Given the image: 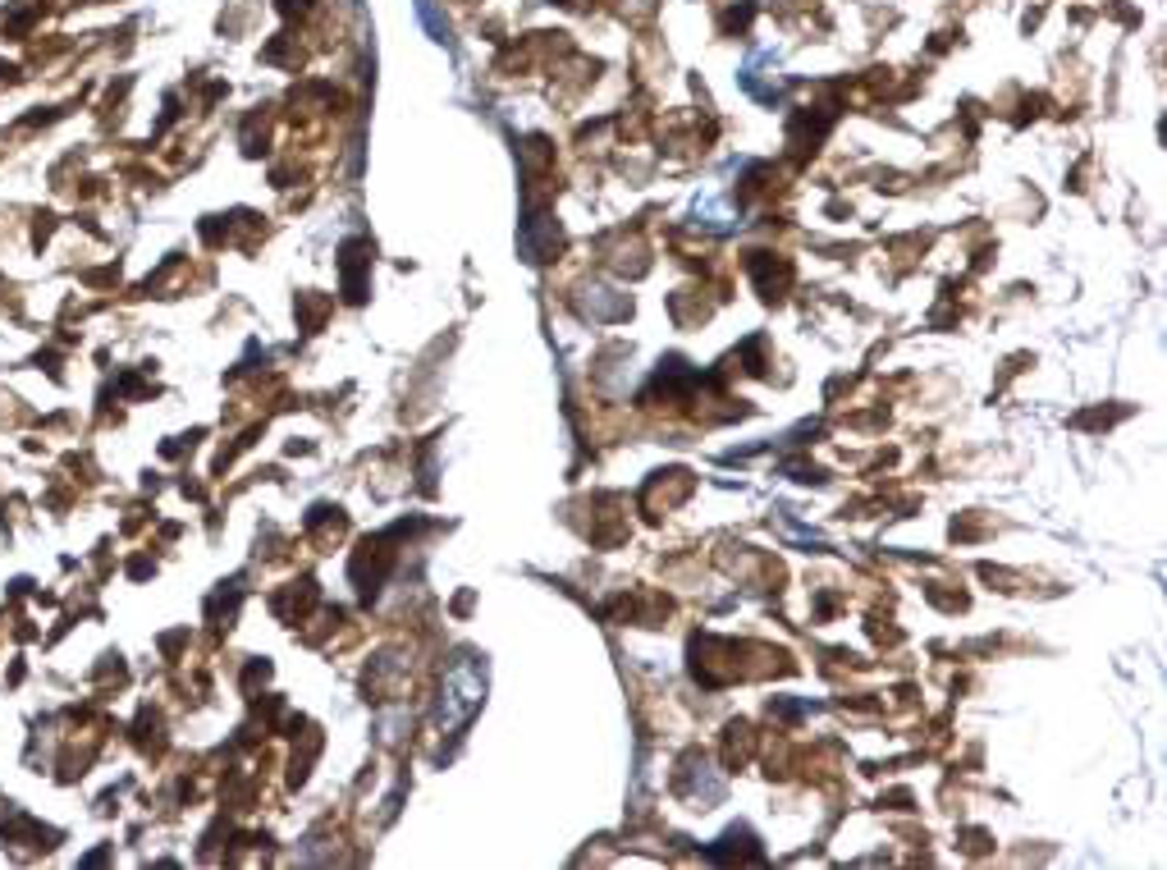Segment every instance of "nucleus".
<instances>
[{
    "mask_svg": "<svg viewBox=\"0 0 1167 870\" xmlns=\"http://www.w3.org/2000/svg\"><path fill=\"white\" fill-rule=\"evenodd\" d=\"M696 216H705V225L719 229V234H724V229H733V220H737L733 211L719 202V197H705V202H696Z\"/></svg>",
    "mask_w": 1167,
    "mask_h": 870,
    "instance_id": "obj_2",
    "label": "nucleus"
},
{
    "mask_svg": "<svg viewBox=\"0 0 1167 870\" xmlns=\"http://www.w3.org/2000/svg\"><path fill=\"white\" fill-rule=\"evenodd\" d=\"M417 14H422V23L431 28V37L435 42H444L449 37V23L440 19V10H435V0H417Z\"/></svg>",
    "mask_w": 1167,
    "mask_h": 870,
    "instance_id": "obj_3",
    "label": "nucleus"
},
{
    "mask_svg": "<svg viewBox=\"0 0 1167 870\" xmlns=\"http://www.w3.org/2000/svg\"><path fill=\"white\" fill-rule=\"evenodd\" d=\"M481 692H486V674L476 669L472 660H463L454 674L444 678V701H440V729H463L467 719L481 706Z\"/></svg>",
    "mask_w": 1167,
    "mask_h": 870,
    "instance_id": "obj_1",
    "label": "nucleus"
}]
</instances>
